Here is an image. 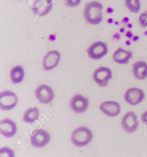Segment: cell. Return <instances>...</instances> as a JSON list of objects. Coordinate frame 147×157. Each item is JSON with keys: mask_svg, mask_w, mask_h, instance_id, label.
<instances>
[{"mask_svg": "<svg viewBox=\"0 0 147 157\" xmlns=\"http://www.w3.org/2000/svg\"><path fill=\"white\" fill-rule=\"evenodd\" d=\"M61 59V55L58 51H51L44 57L43 60V67L46 71L54 69L58 64Z\"/></svg>", "mask_w": 147, "mask_h": 157, "instance_id": "cell-11", "label": "cell"}, {"mask_svg": "<svg viewBox=\"0 0 147 157\" xmlns=\"http://www.w3.org/2000/svg\"><path fill=\"white\" fill-rule=\"evenodd\" d=\"M127 103L131 105L140 104L145 99V94L142 90L137 88H132L127 90L124 95Z\"/></svg>", "mask_w": 147, "mask_h": 157, "instance_id": "cell-7", "label": "cell"}, {"mask_svg": "<svg viewBox=\"0 0 147 157\" xmlns=\"http://www.w3.org/2000/svg\"><path fill=\"white\" fill-rule=\"evenodd\" d=\"M0 156L1 157H14V151L8 147H3L0 149Z\"/></svg>", "mask_w": 147, "mask_h": 157, "instance_id": "cell-20", "label": "cell"}, {"mask_svg": "<svg viewBox=\"0 0 147 157\" xmlns=\"http://www.w3.org/2000/svg\"><path fill=\"white\" fill-rule=\"evenodd\" d=\"M53 0H33L31 8L39 16L46 15L51 10Z\"/></svg>", "mask_w": 147, "mask_h": 157, "instance_id": "cell-9", "label": "cell"}, {"mask_svg": "<svg viewBox=\"0 0 147 157\" xmlns=\"http://www.w3.org/2000/svg\"><path fill=\"white\" fill-rule=\"evenodd\" d=\"M25 73L24 68L21 66L14 67L10 72V76L12 83L16 84L21 83L24 79Z\"/></svg>", "mask_w": 147, "mask_h": 157, "instance_id": "cell-17", "label": "cell"}, {"mask_svg": "<svg viewBox=\"0 0 147 157\" xmlns=\"http://www.w3.org/2000/svg\"><path fill=\"white\" fill-rule=\"evenodd\" d=\"M94 80L100 87H106L112 78L111 71L109 68L100 67L94 72Z\"/></svg>", "mask_w": 147, "mask_h": 157, "instance_id": "cell-6", "label": "cell"}, {"mask_svg": "<svg viewBox=\"0 0 147 157\" xmlns=\"http://www.w3.org/2000/svg\"><path fill=\"white\" fill-rule=\"evenodd\" d=\"M88 106V99L80 94L75 95L71 100V108L75 113H83L86 111Z\"/></svg>", "mask_w": 147, "mask_h": 157, "instance_id": "cell-12", "label": "cell"}, {"mask_svg": "<svg viewBox=\"0 0 147 157\" xmlns=\"http://www.w3.org/2000/svg\"><path fill=\"white\" fill-rule=\"evenodd\" d=\"M99 109L105 115L114 117L119 115L121 112L120 105L115 101H106L100 104Z\"/></svg>", "mask_w": 147, "mask_h": 157, "instance_id": "cell-13", "label": "cell"}, {"mask_svg": "<svg viewBox=\"0 0 147 157\" xmlns=\"http://www.w3.org/2000/svg\"><path fill=\"white\" fill-rule=\"evenodd\" d=\"M103 5L98 2H91L85 6L84 17L87 22L92 25L99 24L102 21Z\"/></svg>", "mask_w": 147, "mask_h": 157, "instance_id": "cell-1", "label": "cell"}, {"mask_svg": "<svg viewBox=\"0 0 147 157\" xmlns=\"http://www.w3.org/2000/svg\"><path fill=\"white\" fill-rule=\"evenodd\" d=\"M93 139L91 130L88 127H79L74 130L72 133L71 141L74 146L77 147H83L88 145Z\"/></svg>", "mask_w": 147, "mask_h": 157, "instance_id": "cell-2", "label": "cell"}, {"mask_svg": "<svg viewBox=\"0 0 147 157\" xmlns=\"http://www.w3.org/2000/svg\"><path fill=\"white\" fill-rule=\"evenodd\" d=\"M16 124L9 119H5L0 123V131L1 134L7 138L14 136L16 133Z\"/></svg>", "mask_w": 147, "mask_h": 157, "instance_id": "cell-14", "label": "cell"}, {"mask_svg": "<svg viewBox=\"0 0 147 157\" xmlns=\"http://www.w3.org/2000/svg\"><path fill=\"white\" fill-rule=\"evenodd\" d=\"M133 56V53L130 51L119 48L114 52L113 58L114 61L117 63L126 64L129 63Z\"/></svg>", "mask_w": 147, "mask_h": 157, "instance_id": "cell-15", "label": "cell"}, {"mask_svg": "<svg viewBox=\"0 0 147 157\" xmlns=\"http://www.w3.org/2000/svg\"><path fill=\"white\" fill-rule=\"evenodd\" d=\"M138 124L139 122L137 120V116L133 111H129L122 119V127L128 133L135 132L138 128Z\"/></svg>", "mask_w": 147, "mask_h": 157, "instance_id": "cell-4", "label": "cell"}, {"mask_svg": "<svg viewBox=\"0 0 147 157\" xmlns=\"http://www.w3.org/2000/svg\"><path fill=\"white\" fill-rule=\"evenodd\" d=\"M107 44L101 41L92 44L87 50L89 57L95 60H100L107 53Z\"/></svg>", "mask_w": 147, "mask_h": 157, "instance_id": "cell-5", "label": "cell"}, {"mask_svg": "<svg viewBox=\"0 0 147 157\" xmlns=\"http://www.w3.org/2000/svg\"><path fill=\"white\" fill-rule=\"evenodd\" d=\"M138 22L142 27L147 26V11L144 12L140 15L138 18Z\"/></svg>", "mask_w": 147, "mask_h": 157, "instance_id": "cell-21", "label": "cell"}, {"mask_svg": "<svg viewBox=\"0 0 147 157\" xmlns=\"http://www.w3.org/2000/svg\"><path fill=\"white\" fill-rule=\"evenodd\" d=\"M36 97L41 103L47 104L53 100L54 93L49 86L42 85L37 88L35 92Z\"/></svg>", "mask_w": 147, "mask_h": 157, "instance_id": "cell-8", "label": "cell"}, {"mask_svg": "<svg viewBox=\"0 0 147 157\" xmlns=\"http://www.w3.org/2000/svg\"><path fill=\"white\" fill-rule=\"evenodd\" d=\"M50 140V136L49 133L43 129L37 130L30 140L31 145L37 148H42L46 146Z\"/></svg>", "mask_w": 147, "mask_h": 157, "instance_id": "cell-10", "label": "cell"}, {"mask_svg": "<svg viewBox=\"0 0 147 157\" xmlns=\"http://www.w3.org/2000/svg\"><path fill=\"white\" fill-rule=\"evenodd\" d=\"M141 121L144 124L147 125V111H145L141 116Z\"/></svg>", "mask_w": 147, "mask_h": 157, "instance_id": "cell-23", "label": "cell"}, {"mask_svg": "<svg viewBox=\"0 0 147 157\" xmlns=\"http://www.w3.org/2000/svg\"><path fill=\"white\" fill-rule=\"evenodd\" d=\"M133 73L138 80H144L147 77V63L145 61H138L133 65Z\"/></svg>", "mask_w": 147, "mask_h": 157, "instance_id": "cell-16", "label": "cell"}, {"mask_svg": "<svg viewBox=\"0 0 147 157\" xmlns=\"http://www.w3.org/2000/svg\"><path fill=\"white\" fill-rule=\"evenodd\" d=\"M126 6L133 13H138L140 11V0H125Z\"/></svg>", "mask_w": 147, "mask_h": 157, "instance_id": "cell-19", "label": "cell"}, {"mask_svg": "<svg viewBox=\"0 0 147 157\" xmlns=\"http://www.w3.org/2000/svg\"><path fill=\"white\" fill-rule=\"evenodd\" d=\"M40 116V112L37 108H30L26 110L23 116L24 121L28 124H32L38 119Z\"/></svg>", "mask_w": 147, "mask_h": 157, "instance_id": "cell-18", "label": "cell"}, {"mask_svg": "<svg viewBox=\"0 0 147 157\" xmlns=\"http://www.w3.org/2000/svg\"><path fill=\"white\" fill-rule=\"evenodd\" d=\"M18 102V97L13 92L5 91L0 94V108L3 111H8L14 109Z\"/></svg>", "mask_w": 147, "mask_h": 157, "instance_id": "cell-3", "label": "cell"}, {"mask_svg": "<svg viewBox=\"0 0 147 157\" xmlns=\"http://www.w3.org/2000/svg\"><path fill=\"white\" fill-rule=\"evenodd\" d=\"M81 0H65L66 6L71 7H74L79 6Z\"/></svg>", "mask_w": 147, "mask_h": 157, "instance_id": "cell-22", "label": "cell"}]
</instances>
